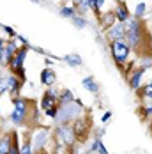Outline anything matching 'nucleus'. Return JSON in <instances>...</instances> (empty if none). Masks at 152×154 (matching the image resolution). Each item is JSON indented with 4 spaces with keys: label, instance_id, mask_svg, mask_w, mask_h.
<instances>
[{
    "label": "nucleus",
    "instance_id": "1",
    "mask_svg": "<svg viewBox=\"0 0 152 154\" xmlns=\"http://www.w3.org/2000/svg\"><path fill=\"white\" fill-rule=\"evenodd\" d=\"M145 39H147V35H145V29H143L141 20L131 16L126 23V43L129 45L131 51H136L138 55L140 53L143 55V46L147 43Z\"/></svg>",
    "mask_w": 152,
    "mask_h": 154
},
{
    "label": "nucleus",
    "instance_id": "2",
    "mask_svg": "<svg viewBox=\"0 0 152 154\" xmlns=\"http://www.w3.org/2000/svg\"><path fill=\"white\" fill-rule=\"evenodd\" d=\"M34 103L27 97L18 96L13 99V112H11V122L14 126H25L29 122V115L34 113Z\"/></svg>",
    "mask_w": 152,
    "mask_h": 154
},
{
    "label": "nucleus",
    "instance_id": "3",
    "mask_svg": "<svg viewBox=\"0 0 152 154\" xmlns=\"http://www.w3.org/2000/svg\"><path fill=\"white\" fill-rule=\"evenodd\" d=\"M83 112H85L83 105H81L78 99H74V101H71V103H67V105H60V106L57 108L55 122H57V126H62V124H73L78 117L83 115Z\"/></svg>",
    "mask_w": 152,
    "mask_h": 154
},
{
    "label": "nucleus",
    "instance_id": "4",
    "mask_svg": "<svg viewBox=\"0 0 152 154\" xmlns=\"http://www.w3.org/2000/svg\"><path fill=\"white\" fill-rule=\"evenodd\" d=\"M110 53H111V59L117 64V67L120 69L122 73L126 71V66L131 62V48L126 43V39H119V41H111L110 43Z\"/></svg>",
    "mask_w": 152,
    "mask_h": 154
},
{
    "label": "nucleus",
    "instance_id": "5",
    "mask_svg": "<svg viewBox=\"0 0 152 154\" xmlns=\"http://www.w3.org/2000/svg\"><path fill=\"white\" fill-rule=\"evenodd\" d=\"M126 69H127V71H124V76H126V80H127L129 89H131V91H135V92H138V91L141 89L143 76H145V73H147V69H149V67H143V66L133 67V64L129 62Z\"/></svg>",
    "mask_w": 152,
    "mask_h": 154
},
{
    "label": "nucleus",
    "instance_id": "6",
    "mask_svg": "<svg viewBox=\"0 0 152 154\" xmlns=\"http://www.w3.org/2000/svg\"><path fill=\"white\" fill-rule=\"evenodd\" d=\"M59 94H60L59 91H55L53 87H50V89H46L44 91L43 97H41V108H43V112H44L50 119H55V115H57V108H59Z\"/></svg>",
    "mask_w": 152,
    "mask_h": 154
},
{
    "label": "nucleus",
    "instance_id": "7",
    "mask_svg": "<svg viewBox=\"0 0 152 154\" xmlns=\"http://www.w3.org/2000/svg\"><path fill=\"white\" fill-rule=\"evenodd\" d=\"M27 53H29V46L18 48V51L14 53V57L11 59L9 66H7L9 71H11V75L18 76L20 80H23V82H25V67H23V62L27 59Z\"/></svg>",
    "mask_w": 152,
    "mask_h": 154
},
{
    "label": "nucleus",
    "instance_id": "8",
    "mask_svg": "<svg viewBox=\"0 0 152 154\" xmlns=\"http://www.w3.org/2000/svg\"><path fill=\"white\" fill-rule=\"evenodd\" d=\"M55 137L59 140V145H64V147H74L76 145V135L71 124L57 126L55 128Z\"/></svg>",
    "mask_w": 152,
    "mask_h": 154
},
{
    "label": "nucleus",
    "instance_id": "9",
    "mask_svg": "<svg viewBox=\"0 0 152 154\" xmlns=\"http://www.w3.org/2000/svg\"><path fill=\"white\" fill-rule=\"evenodd\" d=\"M71 126H73V131H74V135H76V142L78 143L89 142V131H90V119L89 117L81 115Z\"/></svg>",
    "mask_w": 152,
    "mask_h": 154
},
{
    "label": "nucleus",
    "instance_id": "10",
    "mask_svg": "<svg viewBox=\"0 0 152 154\" xmlns=\"http://www.w3.org/2000/svg\"><path fill=\"white\" fill-rule=\"evenodd\" d=\"M48 140H50V129H48V128H37V129H35V133L30 137L34 152H35V154L43 152V149L46 147Z\"/></svg>",
    "mask_w": 152,
    "mask_h": 154
},
{
    "label": "nucleus",
    "instance_id": "11",
    "mask_svg": "<svg viewBox=\"0 0 152 154\" xmlns=\"http://www.w3.org/2000/svg\"><path fill=\"white\" fill-rule=\"evenodd\" d=\"M23 80H20L18 76L14 75H7L5 76V85H7V92L13 96V99L20 96V91H21V87H23Z\"/></svg>",
    "mask_w": 152,
    "mask_h": 154
},
{
    "label": "nucleus",
    "instance_id": "12",
    "mask_svg": "<svg viewBox=\"0 0 152 154\" xmlns=\"http://www.w3.org/2000/svg\"><path fill=\"white\" fill-rule=\"evenodd\" d=\"M106 37L110 41H119L126 39V23H113L106 29Z\"/></svg>",
    "mask_w": 152,
    "mask_h": 154
},
{
    "label": "nucleus",
    "instance_id": "13",
    "mask_svg": "<svg viewBox=\"0 0 152 154\" xmlns=\"http://www.w3.org/2000/svg\"><path fill=\"white\" fill-rule=\"evenodd\" d=\"M13 135L14 131H4L0 135V154H9L11 147H13Z\"/></svg>",
    "mask_w": 152,
    "mask_h": 154
},
{
    "label": "nucleus",
    "instance_id": "14",
    "mask_svg": "<svg viewBox=\"0 0 152 154\" xmlns=\"http://www.w3.org/2000/svg\"><path fill=\"white\" fill-rule=\"evenodd\" d=\"M41 83L44 85V87H53L55 83H57V73L48 66V67H44L43 71H41Z\"/></svg>",
    "mask_w": 152,
    "mask_h": 154
},
{
    "label": "nucleus",
    "instance_id": "15",
    "mask_svg": "<svg viewBox=\"0 0 152 154\" xmlns=\"http://www.w3.org/2000/svg\"><path fill=\"white\" fill-rule=\"evenodd\" d=\"M18 51L14 41H5V48H4V59H2V66H9L11 59L14 57V53Z\"/></svg>",
    "mask_w": 152,
    "mask_h": 154
},
{
    "label": "nucleus",
    "instance_id": "16",
    "mask_svg": "<svg viewBox=\"0 0 152 154\" xmlns=\"http://www.w3.org/2000/svg\"><path fill=\"white\" fill-rule=\"evenodd\" d=\"M131 18V13H129V9H127V5L120 2L119 5H117V9H115V20L119 21V23H127V20Z\"/></svg>",
    "mask_w": 152,
    "mask_h": 154
},
{
    "label": "nucleus",
    "instance_id": "17",
    "mask_svg": "<svg viewBox=\"0 0 152 154\" xmlns=\"http://www.w3.org/2000/svg\"><path fill=\"white\" fill-rule=\"evenodd\" d=\"M81 85H83L85 91H89L90 94H99V83L96 82L94 76H85L81 80Z\"/></svg>",
    "mask_w": 152,
    "mask_h": 154
},
{
    "label": "nucleus",
    "instance_id": "18",
    "mask_svg": "<svg viewBox=\"0 0 152 154\" xmlns=\"http://www.w3.org/2000/svg\"><path fill=\"white\" fill-rule=\"evenodd\" d=\"M140 94V97L143 99V101H147V103H152V80L149 83H145V85H141V89L138 91Z\"/></svg>",
    "mask_w": 152,
    "mask_h": 154
},
{
    "label": "nucleus",
    "instance_id": "19",
    "mask_svg": "<svg viewBox=\"0 0 152 154\" xmlns=\"http://www.w3.org/2000/svg\"><path fill=\"white\" fill-rule=\"evenodd\" d=\"M62 60L65 62V64H69L71 67H80L83 60H81V57L80 55H76V53H69V55H64L62 57Z\"/></svg>",
    "mask_w": 152,
    "mask_h": 154
},
{
    "label": "nucleus",
    "instance_id": "20",
    "mask_svg": "<svg viewBox=\"0 0 152 154\" xmlns=\"http://www.w3.org/2000/svg\"><path fill=\"white\" fill-rule=\"evenodd\" d=\"M74 94L71 92L69 89H64L60 94H59V106L60 105H67V103H71V101H74Z\"/></svg>",
    "mask_w": 152,
    "mask_h": 154
},
{
    "label": "nucleus",
    "instance_id": "21",
    "mask_svg": "<svg viewBox=\"0 0 152 154\" xmlns=\"http://www.w3.org/2000/svg\"><path fill=\"white\" fill-rule=\"evenodd\" d=\"M138 113H140V117L143 121H152V103L141 105V106L138 108Z\"/></svg>",
    "mask_w": 152,
    "mask_h": 154
},
{
    "label": "nucleus",
    "instance_id": "22",
    "mask_svg": "<svg viewBox=\"0 0 152 154\" xmlns=\"http://www.w3.org/2000/svg\"><path fill=\"white\" fill-rule=\"evenodd\" d=\"M20 152H21V154H35V152H34V147H32V142H30L29 137H27L25 142L20 145Z\"/></svg>",
    "mask_w": 152,
    "mask_h": 154
},
{
    "label": "nucleus",
    "instance_id": "23",
    "mask_svg": "<svg viewBox=\"0 0 152 154\" xmlns=\"http://www.w3.org/2000/svg\"><path fill=\"white\" fill-rule=\"evenodd\" d=\"M60 16L69 18V20H71V18H74V16H76V7H74V5H71V7H69V5L62 7V9H60Z\"/></svg>",
    "mask_w": 152,
    "mask_h": 154
},
{
    "label": "nucleus",
    "instance_id": "24",
    "mask_svg": "<svg viewBox=\"0 0 152 154\" xmlns=\"http://www.w3.org/2000/svg\"><path fill=\"white\" fill-rule=\"evenodd\" d=\"M101 20V23L105 25V29H108V27H111L113 23H115V13L111 11V13H108L106 16H103V18H99Z\"/></svg>",
    "mask_w": 152,
    "mask_h": 154
},
{
    "label": "nucleus",
    "instance_id": "25",
    "mask_svg": "<svg viewBox=\"0 0 152 154\" xmlns=\"http://www.w3.org/2000/svg\"><path fill=\"white\" fill-rule=\"evenodd\" d=\"M9 154H21L20 152V142H18V133L16 131H14V135H13V147H11Z\"/></svg>",
    "mask_w": 152,
    "mask_h": 154
},
{
    "label": "nucleus",
    "instance_id": "26",
    "mask_svg": "<svg viewBox=\"0 0 152 154\" xmlns=\"http://www.w3.org/2000/svg\"><path fill=\"white\" fill-rule=\"evenodd\" d=\"M145 11H147V5L141 2V4H138L136 9H135V18H138V20H141V16L145 14Z\"/></svg>",
    "mask_w": 152,
    "mask_h": 154
},
{
    "label": "nucleus",
    "instance_id": "27",
    "mask_svg": "<svg viewBox=\"0 0 152 154\" xmlns=\"http://www.w3.org/2000/svg\"><path fill=\"white\" fill-rule=\"evenodd\" d=\"M96 152L97 154H108L106 147L103 143V138H96Z\"/></svg>",
    "mask_w": 152,
    "mask_h": 154
},
{
    "label": "nucleus",
    "instance_id": "28",
    "mask_svg": "<svg viewBox=\"0 0 152 154\" xmlns=\"http://www.w3.org/2000/svg\"><path fill=\"white\" fill-rule=\"evenodd\" d=\"M71 21L74 23V27H76V29H83V27H87V20H85V18L74 16V18H71Z\"/></svg>",
    "mask_w": 152,
    "mask_h": 154
},
{
    "label": "nucleus",
    "instance_id": "29",
    "mask_svg": "<svg viewBox=\"0 0 152 154\" xmlns=\"http://www.w3.org/2000/svg\"><path fill=\"white\" fill-rule=\"evenodd\" d=\"M105 2H106V0H94V13H96V16H97V18H99V11L103 9Z\"/></svg>",
    "mask_w": 152,
    "mask_h": 154
},
{
    "label": "nucleus",
    "instance_id": "30",
    "mask_svg": "<svg viewBox=\"0 0 152 154\" xmlns=\"http://www.w3.org/2000/svg\"><path fill=\"white\" fill-rule=\"evenodd\" d=\"M4 48H5V39L0 37V66H2V59H4Z\"/></svg>",
    "mask_w": 152,
    "mask_h": 154
},
{
    "label": "nucleus",
    "instance_id": "31",
    "mask_svg": "<svg viewBox=\"0 0 152 154\" xmlns=\"http://www.w3.org/2000/svg\"><path fill=\"white\" fill-rule=\"evenodd\" d=\"M110 119H111V112H105V113H103V117H101V121H103V122H108Z\"/></svg>",
    "mask_w": 152,
    "mask_h": 154
},
{
    "label": "nucleus",
    "instance_id": "32",
    "mask_svg": "<svg viewBox=\"0 0 152 154\" xmlns=\"http://www.w3.org/2000/svg\"><path fill=\"white\" fill-rule=\"evenodd\" d=\"M71 2H73V4H74V7H76V5H80V4H81V2H83V0H71Z\"/></svg>",
    "mask_w": 152,
    "mask_h": 154
},
{
    "label": "nucleus",
    "instance_id": "33",
    "mask_svg": "<svg viewBox=\"0 0 152 154\" xmlns=\"http://www.w3.org/2000/svg\"><path fill=\"white\" fill-rule=\"evenodd\" d=\"M30 2H35V4H37V2H39V0H30Z\"/></svg>",
    "mask_w": 152,
    "mask_h": 154
},
{
    "label": "nucleus",
    "instance_id": "34",
    "mask_svg": "<svg viewBox=\"0 0 152 154\" xmlns=\"http://www.w3.org/2000/svg\"><path fill=\"white\" fill-rule=\"evenodd\" d=\"M2 27H4V25H2V23H0V29H2Z\"/></svg>",
    "mask_w": 152,
    "mask_h": 154
},
{
    "label": "nucleus",
    "instance_id": "35",
    "mask_svg": "<svg viewBox=\"0 0 152 154\" xmlns=\"http://www.w3.org/2000/svg\"><path fill=\"white\" fill-rule=\"evenodd\" d=\"M0 97H2V94H0ZM0 115H2V112H0Z\"/></svg>",
    "mask_w": 152,
    "mask_h": 154
}]
</instances>
